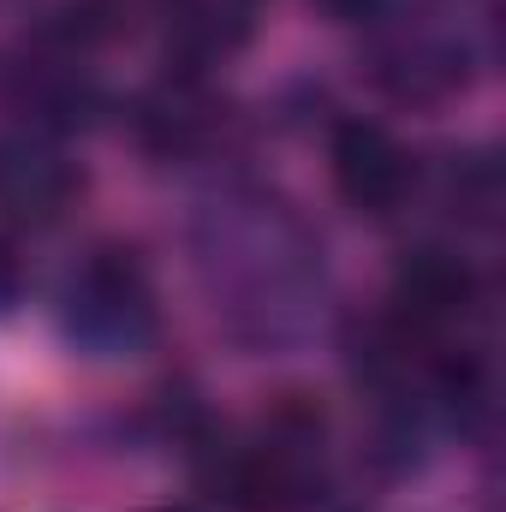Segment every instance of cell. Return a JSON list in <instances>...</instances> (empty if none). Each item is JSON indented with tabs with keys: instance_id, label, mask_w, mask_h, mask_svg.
Here are the masks:
<instances>
[{
	"instance_id": "6da1fadb",
	"label": "cell",
	"mask_w": 506,
	"mask_h": 512,
	"mask_svg": "<svg viewBox=\"0 0 506 512\" xmlns=\"http://www.w3.org/2000/svg\"><path fill=\"white\" fill-rule=\"evenodd\" d=\"M191 262L215 322L245 352H286L316 328L328 262L292 203L262 185H227L191 215Z\"/></svg>"
},
{
	"instance_id": "7a4b0ae2",
	"label": "cell",
	"mask_w": 506,
	"mask_h": 512,
	"mask_svg": "<svg viewBox=\"0 0 506 512\" xmlns=\"http://www.w3.org/2000/svg\"><path fill=\"white\" fill-rule=\"evenodd\" d=\"M54 322H60V340L72 352H84V358H137V352H149V340L161 328V298H155L149 262L131 245H96L60 280Z\"/></svg>"
},
{
	"instance_id": "3957f363",
	"label": "cell",
	"mask_w": 506,
	"mask_h": 512,
	"mask_svg": "<svg viewBox=\"0 0 506 512\" xmlns=\"http://www.w3.org/2000/svg\"><path fill=\"white\" fill-rule=\"evenodd\" d=\"M364 78L376 84L387 102L405 108H435L471 90L483 54L471 42L465 24L435 18V12H411V6H381L364 24Z\"/></svg>"
},
{
	"instance_id": "277c9868",
	"label": "cell",
	"mask_w": 506,
	"mask_h": 512,
	"mask_svg": "<svg viewBox=\"0 0 506 512\" xmlns=\"http://www.w3.org/2000/svg\"><path fill=\"white\" fill-rule=\"evenodd\" d=\"M483 274L477 262L447 245H417L393 262V280H387V316H399L411 334L435 340V346H453L471 334V322L483 316Z\"/></svg>"
},
{
	"instance_id": "5b68a950",
	"label": "cell",
	"mask_w": 506,
	"mask_h": 512,
	"mask_svg": "<svg viewBox=\"0 0 506 512\" xmlns=\"http://www.w3.org/2000/svg\"><path fill=\"white\" fill-rule=\"evenodd\" d=\"M328 173L346 209L393 221L417 197V155L381 126V120H340L328 137Z\"/></svg>"
},
{
	"instance_id": "8992f818",
	"label": "cell",
	"mask_w": 506,
	"mask_h": 512,
	"mask_svg": "<svg viewBox=\"0 0 506 512\" xmlns=\"http://www.w3.org/2000/svg\"><path fill=\"white\" fill-rule=\"evenodd\" d=\"M6 102L24 120V131H42V137L84 131L108 108V96L96 84V66L84 54L42 48V42H30V54L18 66H6Z\"/></svg>"
},
{
	"instance_id": "52a82bcc",
	"label": "cell",
	"mask_w": 506,
	"mask_h": 512,
	"mask_svg": "<svg viewBox=\"0 0 506 512\" xmlns=\"http://www.w3.org/2000/svg\"><path fill=\"white\" fill-rule=\"evenodd\" d=\"M131 137L155 161H197L227 137V102L197 72H161L131 102Z\"/></svg>"
},
{
	"instance_id": "ba28073f",
	"label": "cell",
	"mask_w": 506,
	"mask_h": 512,
	"mask_svg": "<svg viewBox=\"0 0 506 512\" xmlns=\"http://www.w3.org/2000/svg\"><path fill=\"white\" fill-rule=\"evenodd\" d=\"M78 191H84V173L60 149V137H42V131L0 137V221L54 227Z\"/></svg>"
},
{
	"instance_id": "9c48e42d",
	"label": "cell",
	"mask_w": 506,
	"mask_h": 512,
	"mask_svg": "<svg viewBox=\"0 0 506 512\" xmlns=\"http://www.w3.org/2000/svg\"><path fill=\"white\" fill-rule=\"evenodd\" d=\"M441 209L465 227H495L501 215V167L489 149H459L441 167Z\"/></svg>"
},
{
	"instance_id": "30bf717a",
	"label": "cell",
	"mask_w": 506,
	"mask_h": 512,
	"mask_svg": "<svg viewBox=\"0 0 506 512\" xmlns=\"http://www.w3.org/2000/svg\"><path fill=\"white\" fill-rule=\"evenodd\" d=\"M24 304V262H18V251L0 239V316H12Z\"/></svg>"
}]
</instances>
